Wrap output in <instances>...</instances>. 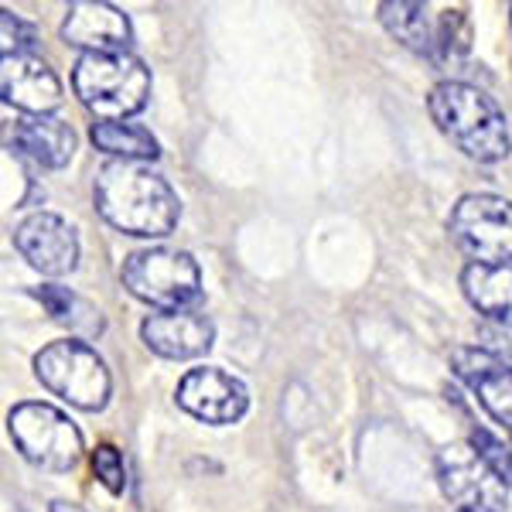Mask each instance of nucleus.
I'll use <instances>...</instances> for the list:
<instances>
[{
    "label": "nucleus",
    "mask_w": 512,
    "mask_h": 512,
    "mask_svg": "<svg viewBox=\"0 0 512 512\" xmlns=\"http://www.w3.org/2000/svg\"><path fill=\"white\" fill-rule=\"evenodd\" d=\"M93 144L99 151L113 154L117 161H144L158 158V140L151 137V130L137 127V123H93Z\"/></svg>",
    "instance_id": "18"
},
{
    "label": "nucleus",
    "mask_w": 512,
    "mask_h": 512,
    "mask_svg": "<svg viewBox=\"0 0 512 512\" xmlns=\"http://www.w3.org/2000/svg\"><path fill=\"white\" fill-rule=\"evenodd\" d=\"M52 512H86V509L76 506V502H65V499H59V502H52Z\"/></svg>",
    "instance_id": "25"
},
{
    "label": "nucleus",
    "mask_w": 512,
    "mask_h": 512,
    "mask_svg": "<svg viewBox=\"0 0 512 512\" xmlns=\"http://www.w3.org/2000/svg\"><path fill=\"white\" fill-rule=\"evenodd\" d=\"M7 147L38 168H65L76 154V134L59 117H24L7 130Z\"/></svg>",
    "instance_id": "15"
},
{
    "label": "nucleus",
    "mask_w": 512,
    "mask_h": 512,
    "mask_svg": "<svg viewBox=\"0 0 512 512\" xmlns=\"http://www.w3.org/2000/svg\"><path fill=\"white\" fill-rule=\"evenodd\" d=\"M472 52V21L461 7H448L437 21V45H434V65L441 69H458Z\"/></svg>",
    "instance_id": "20"
},
{
    "label": "nucleus",
    "mask_w": 512,
    "mask_h": 512,
    "mask_svg": "<svg viewBox=\"0 0 512 512\" xmlns=\"http://www.w3.org/2000/svg\"><path fill=\"white\" fill-rule=\"evenodd\" d=\"M379 21L386 24V31L407 45L410 52L427 55L434 62V45H437V24L427 18L424 4H403V0H386L379 4Z\"/></svg>",
    "instance_id": "17"
},
{
    "label": "nucleus",
    "mask_w": 512,
    "mask_h": 512,
    "mask_svg": "<svg viewBox=\"0 0 512 512\" xmlns=\"http://www.w3.org/2000/svg\"><path fill=\"white\" fill-rule=\"evenodd\" d=\"M465 297L495 325L512 328V267H482L472 263L461 274Z\"/></svg>",
    "instance_id": "16"
},
{
    "label": "nucleus",
    "mask_w": 512,
    "mask_h": 512,
    "mask_svg": "<svg viewBox=\"0 0 512 512\" xmlns=\"http://www.w3.org/2000/svg\"><path fill=\"white\" fill-rule=\"evenodd\" d=\"M427 110L437 123L444 137L451 140L458 151H465L468 158L492 164L509 158L512 137L506 113L499 110L492 96H485L482 89L468 86V82L448 79L441 86L431 89Z\"/></svg>",
    "instance_id": "2"
},
{
    "label": "nucleus",
    "mask_w": 512,
    "mask_h": 512,
    "mask_svg": "<svg viewBox=\"0 0 512 512\" xmlns=\"http://www.w3.org/2000/svg\"><path fill=\"white\" fill-rule=\"evenodd\" d=\"M472 444L478 448V454L489 461L492 472L499 475V482L506 485V489H512V448L509 444H502L499 437H492L489 431H475Z\"/></svg>",
    "instance_id": "21"
},
{
    "label": "nucleus",
    "mask_w": 512,
    "mask_h": 512,
    "mask_svg": "<svg viewBox=\"0 0 512 512\" xmlns=\"http://www.w3.org/2000/svg\"><path fill=\"white\" fill-rule=\"evenodd\" d=\"M35 376L55 396H62L65 403L79 410H89V414L103 410L113 390L106 362L99 359L96 349H89L86 342H76V338L52 342L48 349H41L35 355Z\"/></svg>",
    "instance_id": "4"
},
{
    "label": "nucleus",
    "mask_w": 512,
    "mask_h": 512,
    "mask_svg": "<svg viewBox=\"0 0 512 512\" xmlns=\"http://www.w3.org/2000/svg\"><path fill=\"white\" fill-rule=\"evenodd\" d=\"M96 209L113 229L140 239H161L178 226V195L158 171L140 161H110L99 168Z\"/></svg>",
    "instance_id": "1"
},
{
    "label": "nucleus",
    "mask_w": 512,
    "mask_h": 512,
    "mask_svg": "<svg viewBox=\"0 0 512 512\" xmlns=\"http://www.w3.org/2000/svg\"><path fill=\"white\" fill-rule=\"evenodd\" d=\"M0 28H4V55H35L38 31L31 28L28 21H21L18 14L4 11V18H0Z\"/></svg>",
    "instance_id": "23"
},
{
    "label": "nucleus",
    "mask_w": 512,
    "mask_h": 512,
    "mask_svg": "<svg viewBox=\"0 0 512 512\" xmlns=\"http://www.w3.org/2000/svg\"><path fill=\"white\" fill-rule=\"evenodd\" d=\"M123 287L161 311H185L202 294V270L181 250H140L123 260Z\"/></svg>",
    "instance_id": "5"
},
{
    "label": "nucleus",
    "mask_w": 512,
    "mask_h": 512,
    "mask_svg": "<svg viewBox=\"0 0 512 512\" xmlns=\"http://www.w3.org/2000/svg\"><path fill=\"white\" fill-rule=\"evenodd\" d=\"M14 246L45 277H65L79 263L76 229L52 212H35L14 229Z\"/></svg>",
    "instance_id": "9"
},
{
    "label": "nucleus",
    "mask_w": 512,
    "mask_h": 512,
    "mask_svg": "<svg viewBox=\"0 0 512 512\" xmlns=\"http://www.w3.org/2000/svg\"><path fill=\"white\" fill-rule=\"evenodd\" d=\"M212 321L202 311H158L147 315L140 325V338L151 352L164 355V359H195L212 349Z\"/></svg>",
    "instance_id": "13"
},
{
    "label": "nucleus",
    "mask_w": 512,
    "mask_h": 512,
    "mask_svg": "<svg viewBox=\"0 0 512 512\" xmlns=\"http://www.w3.org/2000/svg\"><path fill=\"white\" fill-rule=\"evenodd\" d=\"M130 21L120 7L99 4V0H79L65 11L62 21V38L76 48H86V55L93 52H127L130 45Z\"/></svg>",
    "instance_id": "14"
},
{
    "label": "nucleus",
    "mask_w": 512,
    "mask_h": 512,
    "mask_svg": "<svg viewBox=\"0 0 512 512\" xmlns=\"http://www.w3.org/2000/svg\"><path fill=\"white\" fill-rule=\"evenodd\" d=\"M38 301L48 308V315L55 321H62V325H69L72 332H82V335H99L103 332V318H99V311L93 308L89 301H82L79 294H72L69 287H38Z\"/></svg>",
    "instance_id": "19"
},
{
    "label": "nucleus",
    "mask_w": 512,
    "mask_h": 512,
    "mask_svg": "<svg viewBox=\"0 0 512 512\" xmlns=\"http://www.w3.org/2000/svg\"><path fill=\"white\" fill-rule=\"evenodd\" d=\"M0 93L4 103L18 106L28 117H48L62 103V82L38 55H4Z\"/></svg>",
    "instance_id": "12"
},
{
    "label": "nucleus",
    "mask_w": 512,
    "mask_h": 512,
    "mask_svg": "<svg viewBox=\"0 0 512 512\" xmlns=\"http://www.w3.org/2000/svg\"><path fill=\"white\" fill-rule=\"evenodd\" d=\"M451 366L461 383L468 386L478 403L499 420L502 427H512V366L482 345H465L451 352Z\"/></svg>",
    "instance_id": "11"
},
{
    "label": "nucleus",
    "mask_w": 512,
    "mask_h": 512,
    "mask_svg": "<svg viewBox=\"0 0 512 512\" xmlns=\"http://www.w3.org/2000/svg\"><path fill=\"white\" fill-rule=\"evenodd\" d=\"M72 86L89 113L103 123H120L144 110L151 96V72L130 52H93L76 62Z\"/></svg>",
    "instance_id": "3"
},
{
    "label": "nucleus",
    "mask_w": 512,
    "mask_h": 512,
    "mask_svg": "<svg viewBox=\"0 0 512 512\" xmlns=\"http://www.w3.org/2000/svg\"><path fill=\"white\" fill-rule=\"evenodd\" d=\"M178 407L205 420V424H233L246 414L250 396H246V386L236 376L205 366L192 369L178 383Z\"/></svg>",
    "instance_id": "10"
},
{
    "label": "nucleus",
    "mask_w": 512,
    "mask_h": 512,
    "mask_svg": "<svg viewBox=\"0 0 512 512\" xmlns=\"http://www.w3.org/2000/svg\"><path fill=\"white\" fill-rule=\"evenodd\" d=\"M458 512H468V509H458Z\"/></svg>",
    "instance_id": "26"
},
{
    "label": "nucleus",
    "mask_w": 512,
    "mask_h": 512,
    "mask_svg": "<svg viewBox=\"0 0 512 512\" xmlns=\"http://www.w3.org/2000/svg\"><path fill=\"white\" fill-rule=\"evenodd\" d=\"M18 451L45 472H72L82 458V434L48 403H18L7 417Z\"/></svg>",
    "instance_id": "6"
},
{
    "label": "nucleus",
    "mask_w": 512,
    "mask_h": 512,
    "mask_svg": "<svg viewBox=\"0 0 512 512\" xmlns=\"http://www.w3.org/2000/svg\"><path fill=\"white\" fill-rule=\"evenodd\" d=\"M93 472L113 495H120L123 489H127V468H123V454L113 448V444H99V448H96Z\"/></svg>",
    "instance_id": "22"
},
{
    "label": "nucleus",
    "mask_w": 512,
    "mask_h": 512,
    "mask_svg": "<svg viewBox=\"0 0 512 512\" xmlns=\"http://www.w3.org/2000/svg\"><path fill=\"white\" fill-rule=\"evenodd\" d=\"M437 482L444 495L468 512H502L506 506V485L478 454L472 441H454L437 454Z\"/></svg>",
    "instance_id": "8"
},
{
    "label": "nucleus",
    "mask_w": 512,
    "mask_h": 512,
    "mask_svg": "<svg viewBox=\"0 0 512 512\" xmlns=\"http://www.w3.org/2000/svg\"><path fill=\"white\" fill-rule=\"evenodd\" d=\"M448 229L482 267H512V202L499 195H465L454 205Z\"/></svg>",
    "instance_id": "7"
},
{
    "label": "nucleus",
    "mask_w": 512,
    "mask_h": 512,
    "mask_svg": "<svg viewBox=\"0 0 512 512\" xmlns=\"http://www.w3.org/2000/svg\"><path fill=\"white\" fill-rule=\"evenodd\" d=\"M482 349L495 352L502 359V355H512V328L509 325H495V321H489V325H482Z\"/></svg>",
    "instance_id": "24"
}]
</instances>
